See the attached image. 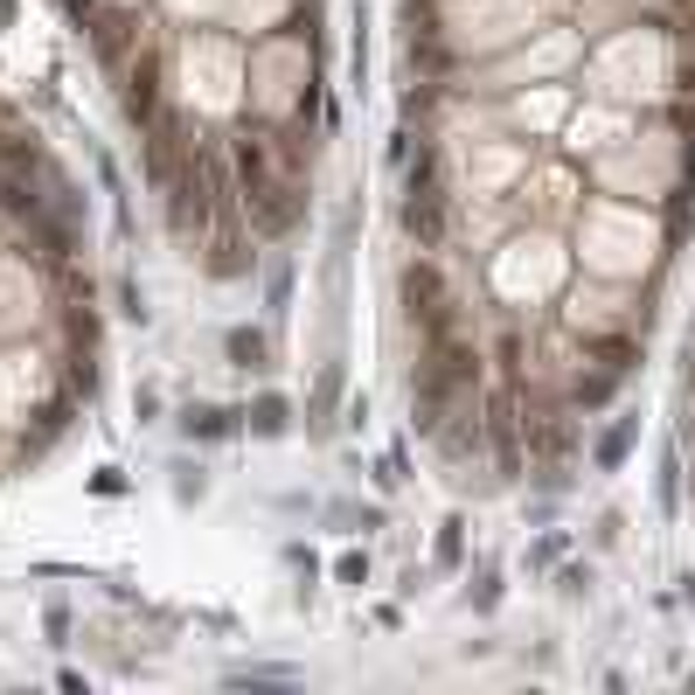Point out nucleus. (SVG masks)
Segmentation results:
<instances>
[{
  "instance_id": "f257e3e1",
  "label": "nucleus",
  "mask_w": 695,
  "mask_h": 695,
  "mask_svg": "<svg viewBox=\"0 0 695 695\" xmlns=\"http://www.w3.org/2000/svg\"><path fill=\"white\" fill-rule=\"evenodd\" d=\"M397 306H403V320H418V334L459 320V299H452L446 272L431 265V257H410V265L397 272Z\"/></svg>"
},
{
  "instance_id": "f03ea898",
  "label": "nucleus",
  "mask_w": 695,
  "mask_h": 695,
  "mask_svg": "<svg viewBox=\"0 0 695 695\" xmlns=\"http://www.w3.org/2000/svg\"><path fill=\"white\" fill-rule=\"evenodd\" d=\"M119 76H125V84H119V105H125V119L146 133V125L161 119V57H140V49H133V63H119Z\"/></svg>"
},
{
  "instance_id": "7ed1b4c3",
  "label": "nucleus",
  "mask_w": 695,
  "mask_h": 695,
  "mask_svg": "<svg viewBox=\"0 0 695 695\" xmlns=\"http://www.w3.org/2000/svg\"><path fill=\"white\" fill-rule=\"evenodd\" d=\"M397 223H403V237L418 244V251H439L446 229H452V195H403Z\"/></svg>"
},
{
  "instance_id": "20e7f679",
  "label": "nucleus",
  "mask_w": 695,
  "mask_h": 695,
  "mask_svg": "<svg viewBox=\"0 0 695 695\" xmlns=\"http://www.w3.org/2000/svg\"><path fill=\"white\" fill-rule=\"evenodd\" d=\"M84 35H91V49H98V57H105V63L119 70V63H133V49H140V14L98 8V14L84 21Z\"/></svg>"
},
{
  "instance_id": "39448f33",
  "label": "nucleus",
  "mask_w": 695,
  "mask_h": 695,
  "mask_svg": "<svg viewBox=\"0 0 695 695\" xmlns=\"http://www.w3.org/2000/svg\"><path fill=\"white\" fill-rule=\"evenodd\" d=\"M202 272H209V278H223V286H229V278H251L257 272V251L237 237V229H209V237H202Z\"/></svg>"
},
{
  "instance_id": "423d86ee",
  "label": "nucleus",
  "mask_w": 695,
  "mask_h": 695,
  "mask_svg": "<svg viewBox=\"0 0 695 695\" xmlns=\"http://www.w3.org/2000/svg\"><path fill=\"white\" fill-rule=\"evenodd\" d=\"M174 425H182V439L195 446H223V439H237V431H244V410H229V403H182V418H174Z\"/></svg>"
},
{
  "instance_id": "0eeeda50",
  "label": "nucleus",
  "mask_w": 695,
  "mask_h": 695,
  "mask_svg": "<svg viewBox=\"0 0 695 695\" xmlns=\"http://www.w3.org/2000/svg\"><path fill=\"white\" fill-rule=\"evenodd\" d=\"M640 355H647V348H640V334H599V327H591L584 334V362H599V369H612V376H633L640 369Z\"/></svg>"
},
{
  "instance_id": "6e6552de",
  "label": "nucleus",
  "mask_w": 695,
  "mask_h": 695,
  "mask_svg": "<svg viewBox=\"0 0 695 695\" xmlns=\"http://www.w3.org/2000/svg\"><path fill=\"white\" fill-rule=\"evenodd\" d=\"M633 439H640V410H620V418L591 439V467H599V473H620L626 459H633Z\"/></svg>"
},
{
  "instance_id": "1a4fd4ad",
  "label": "nucleus",
  "mask_w": 695,
  "mask_h": 695,
  "mask_svg": "<svg viewBox=\"0 0 695 695\" xmlns=\"http://www.w3.org/2000/svg\"><path fill=\"white\" fill-rule=\"evenodd\" d=\"M620 382H626V376H612V369L591 362V369H578V376H571V390H563V397H571V410L584 418V410H605L612 397H620Z\"/></svg>"
},
{
  "instance_id": "9d476101",
  "label": "nucleus",
  "mask_w": 695,
  "mask_h": 695,
  "mask_svg": "<svg viewBox=\"0 0 695 695\" xmlns=\"http://www.w3.org/2000/svg\"><path fill=\"white\" fill-rule=\"evenodd\" d=\"M244 425H251V439H286V431H293V403L278 397V390H265V397L244 410Z\"/></svg>"
},
{
  "instance_id": "9b49d317",
  "label": "nucleus",
  "mask_w": 695,
  "mask_h": 695,
  "mask_svg": "<svg viewBox=\"0 0 695 695\" xmlns=\"http://www.w3.org/2000/svg\"><path fill=\"white\" fill-rule=\"evenodd\" d=\"M223 355H229L237 369H272V341H265L257 327H229V334H223Z\"/></svg>"
},
{
  "instance_id": "f8f14e48",
  "label": "nucleus",
  "mask_w": 695,
  "mask_h": 695,
  "mask_svg": "<svg viewBox=\"0 0 695 695\" xmlns=\"http://www.w3.org/2000/svg\"><path fill=\"white\" fill-rule=\"evenodd\" d=\"M334 403H341V362H327V369H320V382H314V403H306V425L320 431V425L334 418Z\"/></svg>"
},
{
  "instance_id": "ddd939ff",
  "label": "nucleus",
  "mask_w": 695,
  "mask_h": 695,
  "mask_svg": "<svg viewBox=\"0 0 695 695\" xmlns=\"http://www.w3.org/2000/svg\"><path fill=\"white\" fill-rule=\"evenodd\" d=\"M431 556H439L446 571H459V563H467V514H446V522H439V543H431Z\"/></svg>"
},
{
  "instance_id": "4468645a",
  "label": "nucleus",
  "mask_w": 695,
  "mask_h": 695,
  "mask_svg": "<svg viewBox=\"0 0 695 695\" xmlns=\"http://www.w3.org/2000/svg\"><path fill=\"white\" fill-rule=\"evenodd\" d=\"M286 306H293V265L278 257L272 278H265V314H272V320H286Z\"/></svg>"
},
{
  "instance_id": "2eb2a0df",
  "label": "nucleus",
  "mask_w": 695,
  "mask_h": 695,
  "mask_svg": "<svg viewBox=\"0 0 695 695\" xmlns=\"http://www.w3.org/2000/svg\"><path fill=\"white\" fill-rule=\"evenodd\" d=\"M654 494H661V508H682V452H667V459H661Z\"/></svg>"
},
{
  "instance_id": "dca6fc26",
  "label": "nucleus",
  "mask_w": 695,
  "mask_h": 695,
  "mask_svg": "<svg viewBox=\"0 0 695 695\" xmlns=\"http://www.w3.org/2000/svg\"><path fill=\"white\" fill-rule=\"evenodd\" d=\"M563 550H571V535H563V529H556V535H543V543L529 550V571H550V563H556Z\"/></svg>"
},
{
  "instance_id": "f3484780",
  "label": "nucleus",
  "mask_w": 695,
  "mask_h": 695,
  "mask_svg": "<svg viewBox=\"0 0 695 695\" xmlns=\"http://www.w3.org/2000/svg\"><path fill=\"white\" fill-rule=\"evenodd\" d=\"M501 605V571L494 563H480V591H473V612H494Z\"/></svg>"
},
{
  "instance_id": "a211bd4d",
  "label": "nucleus",
  "mask_w": 695,
  "mask_h": 695,
  "mask_svg": "<svg viewBox=\"0 0 695 695\" xmlns=\"http://www.w3.org/2000/svg\"><path fill=\"white\" fill-rule=\"evenodd\" d=\"M556 591H563V599H584V591H591V563H563V571H556Z\"/></svg>"
},
{
  "instance_id": "6ab92c4d",
  "label": "nucleus",
  "mask_w": 695,
  "mask_h": 695,
  "mask_svg": "<svg viewBox=\"0 0 695 695\" xmlns=\"http://www.w3.org/2000/svg\"><path fill=\"white\" fill-rule=\"evenodd\" d=\"M119 314H125V320H140V327H146V293L133 286V278H119Z\"/></svg>"
},
{
  "instance_id": "aec40b11",
  "label": "nucleus",
  "mask_w": 695,
  "mask_h": 695,
  "mask_svg": "<svg viewBox=\"0 0 695 695\" xmlns=\"http://www.w3.org/2000/svg\"><path fill=\"white\" fill-rule=\"evenodd\" d=\"M202 487H209L202 467H174V494H182V501H202Z\"/></svg>"
},
{
  "instance_id": "412c9836",
  "label": "nucleus",
  "mask_w": 695,
  "mask_h": 695,
  "mask_svg": "<svg viewBox=\"0 0 695 695\" xmlns=\"http://www.w3.org/2000/svg\"><path fill=\"white\" fill-rule=\"evenodd\" d=\"M334 578H341V584H369V556H341V563H334Z\"/></svg>"
},
{
  "instance_id": "4be33fe9",
  "label": "nucleus",
  "mask_w": 695,
  "mask_h": 695,
  "mask_svg": "<svg viewBox=\"0 0 695 695\" xmlns=\"http://www.w3.org/2000/svg\"><path fill=\"white\" fill-rule=\"evenodd\" d=\"M620 529H626V514H620V508H605V514H599V550L620 543Z\"/></svg>"
},
{
  "instance_id": "5701e85b",
  "label": "nucleus",
  "mask_w": 695,
  "mask_h": 695,
  "mask_svg": "<svg viewBox=\"0 0 695 695\" xmlns=\"http://www.w3.org/2000/svg\"><path fill=\"white\" fill-rule=\"evenodd\" d=\"M49 640H57V647L70 640V612H63V605H49Z\"/></svg>"
},
{
  "instance_id": "b1692460",
  "label": "nucleus",
  "mask_w": 695,
  "mask_h": 695,
  "mask_svg": "<svg viewBox=\"0 0 695 695\" xmlns=\"http://www.w3.org/2000/svg\"><path fill=\"white\" fill-rule=\"evenodd\" d=\"M63 14H70V21H76V29H84V21H91V14H98V0H63Z\"/></svg>"
},
{
  "instance_id": "393cba45",
  "label": "nucleus",
  "mask_w": 695,
  "mask_h": 695,
  "mask_svg": "<svg viewBox=\"0 0 695 695\" xmlns=\"http://www.w3.org/2000/svg\"><path fill=\"white\" fill-rule=\"evenodd\" d=\"M8 21H14V0H0V29H8Z\"/></svg>"
}]
</instances>
